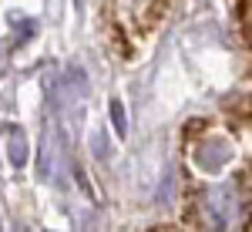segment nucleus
Masks as SVG:
<instances>
[{"label":"nucleus","instance_id":"1","mask_svg":"<svg viewBox=\"0 0 252 232\" xmlns=\"http://www.w3.org/2000/svg\"><path fill=\"white\" fill-rule=\"evenodd\" d=\"M235 215H239V205H235L232 192L212 189L205 195V219H209V226H232Z\"/></svg>","mask_w":252,"mask_h":232},{"label":"nucleus","instance_id":"2","mask_svg":"<svg viewBox=\"0 0 252 232\" xmlns=\"http://www.w3.org/2000/svg\"><path fill=\"white\" fill-rule=\"evenodd\" d=\"M7 135H10V141H7V148H10V165H14V168H24V162H27V141H24V132H20L17 125H10Z\"/></svg>","mask_w":252,"mask_h":232},{"label":"nucleus","instance_id":"3","mask_svg":"<svg viewBox=\"0 0 252 232\" xmlns=\"http://www.w3.org/2000/svg\"><path fill=\"white\" fill-rule=\"evenodd\" d=\"M111 121H115V128H118V138L128 135V121H125V108H121V101H111Z\"/></svg>","mask_w":252,"mask_h":232}]
</instances>
